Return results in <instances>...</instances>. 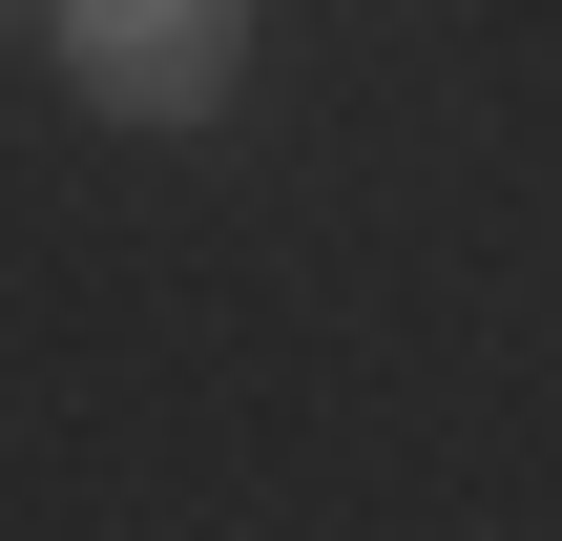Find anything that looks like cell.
<instances>
[{
    "mask_svg": "<svg viewBox=\"0 0 562 541\" xmlns=\"http://www.w3.org/2000/svg\"><path fill=\"white\" fill-rule=\"evenodd\" d=\"M63 63L104 125H209L250 63V0H63Z\"/></svg>",
    "mask_w": 562,
    "mask_h": 541,
    "instance_id": "cell-1",
    "label": "cell"
}]
</instances>
